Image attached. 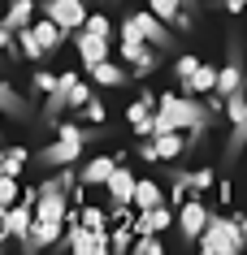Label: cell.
<instances>
[{
    "label": "cell",
    "mask_w": 247,
    "mask_h": 255,
    "mask_svg": "<svg viewBox=\"0 0 247 255\" xmlns=\"http://www.w3.org/2000/svg\"><path fill=\"white\" fill-rule=\"evenodd\" d=\"M148 13H156L165 26H174V17H178V13H191V9H182V0H148Z\"/></svg>",
    "instance_id": "cell-26"
},
{
    "label": "cell",
    "mask_w": 247,
    "mask_h": 255,
    "mask_svg": "<svg viewBox=\"0 0 247 255\" xmlns=\"http://www.w3.org/2000/svg\"><path fill=\"white\" fill-rule=\"evenodd\" d=\"M74 48H78V56H82V69L109 61V39H100L91 30H74Z\"/></svg>",
    "instance_id": "cell-11"
},
{
    "label": "cell",
    "mask_w": 247,
    "mask_h": 255,
    "mask_svg": "<svg viewBox=\"0 0 247 255\" xmlns=\"http://www.w3.org/2000/svg\"><path fill=\"white\" fill-rule=\"evenodd\" d=\"M130 242H135V225L113 229V234H109V251H130Z\"/></svg>",
    "instance_id": "cell-31"
},
{
    "label": "cell",
    "mask_w": 247,
    "mask_h": 255,
    "mask_svg": "<svg viewBox=\"0 0 247 255\" xmlns=\"http://www.w3.org/2000/svg\"><path fill=\"white\" fill-rule=\"evenodd\" d=\"M78 186V177L65 169H56V177H48L43 186H35V216L39 221H65L69 212V190Z\"/></svg>",
    "instance_id": "cell-3"
},
{
    "label": "cell",
    "mask_w": 247,
    "mask_h": 255,
    "mask_svg": "<svg viewBox=\"0 0 247 255\" xmlns=\"http://www.w3.org/2000/svg\"><path fill=\"white\" fill-rule=\"evenodd\" d=\"M13 43H17V52L26 56V61H43V56H48V52H43V43L35 39V30H30V26H17V30H13Z\"/></svg>",
    "instance_id": "cell-21"
},
{
    "label": "cell",
    "mask_w": 247,
    "mask_h": 255,
    "mask_svg": "<svg viewBox=\"0 0 247 255\" xmlns=\"http://www.w3.org/2000/svg\"><path fill=\"white\" fill-rule=\"evenodd\" d=\"M43 9L61 30H82V22H87V4L82 0H48Z\"/></svg>",
    "instance_id": "cell-9"
},
{
    "label": "cell",
    "mask_w": 247,
    "mask_h": 255,
    "mask_svg": "<svg viewBox=\"0 0 247 255\" xmlns=\"http://www.w3.org/2000/svg\"><path fill=\"white\" fill-rule=\"evenodd\" d=\"M61 229H65V221H30V229L22 234V251H48V247H56V238H61Z\"/></svg>",
    "instance_id": "cell-7"
},
{
    "label": "cell",
    "mask_w": 247,
    "mask_h": 255,
    "mask_svg": "<svg viewBox=\"0 0 247 255\" xmlns=\"http://www.w3.org/2000/svg\"><path fill=\"white\" fill-rule=\"evenodd\" d=\"M195 247H200L204 255H239V251H247L243 234H239V221H234V216H221V212H208Z\"/></svg>",
    "instance_id": "cell-4"
},
{
    "label": "cell",
    "mask_w": 247,
    "mask_h": 255,
    "mask_svg": "<svg viewBox=\"0 0 247 255\" xmlns=\"http://www.w3.org/2000/svg\"><path fill=\"white\" fill-rule=\"evenodd\" d=\"M126 121H130V130H135V134H143V138H148V126H152V104L135 100V104L126 108Z\"/></svg>",
    "instance_id": "cell-24"
},
{
    "label": "cell",
    "mask_w": 247,
    "mask_h": 255,
    "mask_svg": "<svg viewBox=\"0 0 247 255\" xmlns=\"http://www.w3.org/2000/svg\"><path fill=\"white\" fill-rule=\"evenodd\" d=\"M130 22H135V30H139V39L143 43H152L156 52H165V48H174V30L165 26L156 13H130Z\"/></svg>",
    "instance_id": "cell-6"
},
{
    "label": "cell",
    "mask_w": 247,
    "mask_h": 255,
    "mask_svg": "<svg viewBox=\"0 0 247 255\" xmlns=\"http://www.w3.org/2000/svg\"><path fill=\"white\" fill-rule=\"evenodd\" d=\"M117 56H122L135 74H152V69L161 65V52H156L152 43H143V39H117Z\"/></svg>",
    "instance_id": "cell-5"
},
{
    "label": "cell",
    "mask_w": 247,
    "mask_h": 255,
    "mask_svg": "<svg viewBox=\"0 0 247 255\" xmlns=\"http://www.w3.org/2000/svg\"><path fill=\"white\" fill-rule=\"evenodd\" d=\"M30 30H35V39L43 43V52H48V56H52L56 48H61V39H65V30L56 26L52 17H43V22H30Z\"/></svg>",
    "instance_id": "cell-19"
},
{
    "label": "cell",
    "mask_w": 247,
    "mask_h": 255,
    "mask_svg": "<svg viewBox=\"0 0 247 255\" xmlns=\"http://www.w3.org/2000/svg\"><path fill=\"white\" fill-rule=\"evenodd\" d=\"M174 225V208L169 203H156V208H143L135 216V234H161V229Z\"/></svg>",
    "instance_id": "cell-13"
},
{
    "label": "cell",
    "mask_w": 247,
    "mask_h": 255,
    "mask_svg": "<svg viewBox=\"0 0 247 255\" xmlns=\"http://www.w3.org/2000/svg\"><path fill=\"white\" fill-rule=\"evenodd\" d=\"M82 108H87V121H104V104H100L96 95H91V100H87Z\"/></svg>",
    "instance_id": "cell-39"
},
{
    "label": "cell",
    "mask_w": 247,
    "mask_h": 255,
    "mask_svg": "<svg viewBox=\"0 0 247 255\" xmlns=\"http://www.w3.org/2000/svg\"><path fill=\"white\" fill-rule=\"evenodd\" d=\"M213 117H217V113H213L200 95H174V91H165V95H156V113H152L148 138L169 134V130H187V147H191V143H200V134H204L208 126H213Z\"/></svg>",
    "instance_id": "cell-1"
},
{
    "label": "cell",
    "mask_w": 247,
    "mask_h": 255,
    "mask_svg": "<svg viewBox=\"0 0 247 255\" xmlns=\"http://www.w3.org/2000/svg\"><path fill=\"white\" fill-rule=\"evenodd\" d=\"M148 143H152V151H156V160H178L182 151H187V134H182V130L156 134V138H148Z\"/></svg>",
    "instance_id": "cell-16"
},
{
    "label": "cell",
    "mask_w": 247,
    "mask_h": 255,
    "mask_svg": "<svg viewBox=\"0 0 247 255\" xmlns=\"http://www.w3.org/2000/svg\"><path fill=\"white\" fill-rule=\"evenodd\" d=\"M226 9H230V13H243V9H247V0H226Z\"/></svg>",
    "instance_id": "cell-41"
},
{
    "label": "cell",
    "mask_w": 247,
    "mask_h": 255,
    "mask_svg": "<svg viewBox=\"0 0 247 255\" xmlns=\"http://www.w3.org/2000/svg\"><path fill=\"white\" fill-rule=\"evenodd\" d=\"M39 4H48V0H39Z\"/></svg>",
    "instance_id": "cell-46"
},
{
    "label": "cell",
    "mask_w": 247,
    "mask_h": 255,
    "mask_svg": "<svg viewBox=\"0 0 247 255\" xmlns=\"http://www.w3.org/2000/svg\"><path fill=\"white\" fill-rule=\"evenodd\" d=\"M35 4H39V0H9V13L0 17V22H4L9 30L30 26V22H35Z\"/></svg>",
    "instance_id": "cell-18"
},
{
    "label": "cell",
    "mask_w": 247,
    "mask_h": 255,
    "mask_svg": "<svg viewBox=\"0 0 247 255\" xmlns=\"http://www.w3.org/2000/svg\"><path fill=\"white\" fill-rule=\"evenodd\" d=\"M156 203H165V190L156 186V182H139L135 177V190H130V208H139V212H143V208H156Z\"/></svg>",
    "instance_id": "cell-17"
},
{
    "label": "cell",
    "mask_w": 247,
    "mask_h": 255,
    "mask_svg": "<svg viewBox=\"0 0 247 255\" xmlns=\"http://www.w3.org/2000/svg\"><path fill=\"white\" fill-rule=\"evenodd\" d=\"M17 195H22V190H17V177H13V173H0V212H4V208H13Z\"/></svg>",
    "instance_id": "cell-28"
},
{
    "label": "cell",
    "mask_w": 247,
    "mask_h": 255,
    "mask_svg": "<svg viewBox=\"0 0 247 255\" xmlns=\"http://www.w3.org/2000/svg\"><path fill=\"white\" fill-rule=\"evenodd\" d=\"M174 221H178V234H182V238L195 242V238H200V229H204V221H208V208L200 199H182L178 212H174Z\"/></svg>",
    "instance_id": "cell-8"
},
{
    "label": "cell",
    "mask_w": 247,
    "mask_h": 255,
    "mask_svg": "<svg viewBox=\"0 0 247 255\" xmlns=\"http://www.w3.org/2000/svg\"><path fill=\"white\" fill-rule=\"evenodd\" d=\"M26 160H30V151L26 147H9V151H4V173H22V169H26Z\"/></svg>",
    "instance_id": "cell-29"
},
{
    "label": "cell",
    "mask_w": 247,
    "mask_h": 255,
    "mask_svg": "<svg viewBox=\"0 0 247 255\" xmlns=\"http://www.w3.org/2000/svg\"><path fill=\"white\" fill-rule=\"evenodd\" d=\"M187 190H191V173L174 169V173H169V195H165V203H182V199H187Z\"/></svg>",
    "instance_id": "cell-27"
},
{
    "label": "cell",
    "mask_w": 247,
    "mask_h": 255,
    "mask_svg": "<svg viewBox=\"0 0 247 255\" xmlns=\"http://www.w3.org/2000/svg\"><path fill=\"white\" fill-rule=\"evenodd\" d=\"M243 147H247V108H243V117H234V121H230V138H226V156H239Z\"/></svg>",
    "instance_id": "cell-25"
},
{
    "label": "cell",
    "mask_w": 247,
    "mask_h": 255,
    "mask_svg": "<svg viewBox=\"0 0 247 255\" xmlns=\"http://www.w3.org/2000/svg\"><path fill=\"white\" fill-rule=\"evenodd\" d=\"M0 173H4V151H0Z\"/></svg>",
    "instance_id": "cell-44"
},
{
    "label": "cell",
    "mask_w": 247,
    "mask_h": 255,
    "mask_svg": "<svg viewBox=\"0 0 247 255\" xmlns=\"http://www.w3.org/2000/svg\"><path fill=\"white\" fill-rule=\"evenodd\" d=\"M230 190H234V186L226 182V177H221V186H217V199H221V203H230Z\"/></svg>",
    "instance_id": "cell-40"
},
{
    "label": "cell",
    "mask_w": 247,
    "mask_h": 255,
    "mask_svg": "<svg viewBox=\"0 0 247 255\" xmlns=\"http://www.w3.org/2000/svg\"><path fill=\"white\" fill-rule=\"evenodd\" d=\"M117 169V156H91V160L82 164V186H104L109 182V173Z\"/></svg>",
    "instance_id": "cell-15"
},
{
    "label": "cell",
    "mask_w": 247,
    "mask_h": 255,
    "mask_svg": "<svg viewBox=\"0 0 247 255\" xmlns=\"http://www.w3.org/2000/svg\"><path fill=\"white\" fill-rule=\"evenodd\" d=\"M78 78H82V74H74V69L56 74V87L48 91V104H43V117H48V121H56V117H61V113L69 108V91L78 87Z\"/></svg>",
    "instance_id": "cell-10"
},
{
    "label": "cell",
    "mask_w": 247,
    "mask_h": 255,
    "mask_svg": "<svg viewBox=\"0 0 247 255\" xmlns=\"http://www.w3.org/2000/svg\"><path fill=\"white\" fill-rule=\"evenodd\" d=\"M78 221H82V225H87V229H100V225H104V221H109V216L100 212V208H82V212H78Z\"/></svg>",
    "instance_id": "cell-34"
},
{
    "label": "cell",
    "mask_w": 247,
    "mask_h": 255,
    "mask_svg": "<svg viewBox=\"0 0 247 255\" xmlns=\"http://www.w3.org/2000/svg\"><path fill=\"white\" fill-rule=\"evenodd\" d=\"M243 61H239V56L230 52V61H226V65L217 69V87H213V91L217 95H230V91H243Z\"/></svg>",
    "instance_id": "cell-14"
},
{
    "label": "cell",
    "mask_w": 247,
    "mask_h": 255,
    "mask_svg": "<svg viewBox=\"0 0 247 255\" xmlns=\"http://www.w3.org/2000/svg\"><path fill=\"white\" fill-rule=\"evenodd\" d=\"M87 74H91L100 87H122V82H126V69H122V65H113V61H100V65H91Z\"/></svg>",
    "instance_id": "cell-22"
},
{
    "label": "cell",
    "mask_w": 247,
    "mask_h": 255,
    "mask_svg": "<svg viewBox=\"0 0 247 255\" xmlns=\"http://www.w3.org/2000/svg\"><path fill=\"white\" fill-rule=\"evenodd\" d=\"M195 65H200V56H178L174 61V74H178V82H187L195 74Z\"/></svg>",
    "instance_id": "cell-33"
},
{
    "label": "cell",
    "mask_w": 247,
    "mask_h": 255,
    "mask_svg": "<svg viewBox=\"0 0 247 255\" xmlns=\"http://www.w3.org/2000/svg\"><path fill=\"white\" fill-rule=\"evenodd\" d=\"M239 221V234H243V247H247V216H234Z\"/></svg>",
    "instance_id": "cell-42"
},
{
    "label": "cell",
    "mask_w": 247,
    "mask_h": 255,
    "mask_svg": "<svg viewBox=\"0 0 247 255\" xmlns=\"http://www.w3.org/2000/svg\"><path fill=\"white\" fill-rule=\"evenodd\" d=\"M100 251H109V229H104V225L91 229V255H100Z\"/></svg>",
    "instance_id": "cell-37"
},
{
    "label": "cell",
    "mask_w": 247,
    "mask_h": 255,
    "mask_svg": "<svg viewBox=\"0 0 247 255\" xmlns=\"http://www.w3.org/2000/svg\"><path fill=\"white\" fill-rule=\"evenodd\" d=\"M0 113H13V117H26V113H30V104L13 91L4 78H0Z\"/></svg>",
    "instance_id": "cell-23"
},
{
    "label": "cell",
    "mask_w": 247,
    "mask_h": 255,
    "mask_svg": "<svg viewBox=\"0 0 247 255\" xmlns=\"http://www.w3.org/2000/svg\"><path fill=\"white\" fill-rule=\"evenodd\" d=\"M182 87H187V95H208L213 87H217V69L213 65H195V74L182 82Z\"/></svg>",
    "instance_id": "cell-20"
},
{
    "label": "cell",
    "mask_w": 247,
    "mask_h": 255,
    "mask_svg": "<svg viewBox=\"0 0 247 255\" xmlns=\"http://www.w3.org/2000/svg\"><path fill=\"white\" fill-rule=\"evenodd\" d=\"M243 87H247V74H243Z\"/></svg>",
    "instance_id": "cell-45"
},
{
    "label": "cell",
    "mask_w": 247,
    "mask_h": 255,
    "mask_svg": "<svg viewBox=\"0 0 247 255\" xmlns=\"http://www.w3.org/2000/svg\"><path fill=\"white\" fill-rule=\"evenodd\" d=\"M191 190H195V195L213 190V169H200V173H191Z\"/></svg>",
    "instance_id": "cell-35"
},
{
    "label": "cell",
    "mask_w": 247,
    "mask_h": 255,
    "mask_svg": "<svg viewBox=\"0 0 247 255\" xmlns=\"http://www.w3.org/2000/svg\"><path fill=\"white\" fill-rule=\"evenodd\" d=\"M182 9H195V0H182Z\"/></svg>",
    "instance_id": "cell-43"
},
{
    "label": "cell",
    "mask_w": 247,
    "mask_h": 255,
    "mask_svg": "<svg viewBox=\"0 0 247 255\" xmlns=\"http://www.w3.org/2000/svg\"><path fill=\"white\" fill-rule=\"evenodd\" d=\"M82 30H91V35H100V39H113V22H109L104 13H87Z\"/></svg>",
    "instance_id": "cell-30"
},
{
    "label": "cell",
    "mask_w": 247,
    "mask_h": 255,
    "mask_svg": "<svg viewBox=\"0 0 247 255\" xmlns=\"http://www.w3.org/2000/svg\"><path fill=\"white\" fill-rule=\"evenodd\" d=\"M104 190H109V203L113 208H130V190H135V173L126 169V164H117L109 173V182H104Z\"/></svg>",
    "instance_id": "cell-12"
},
{
    "label": "cell",
    "mask_w": 247,
    "mask_h": 255,
    "mask_svg": "<svg viewBox=\"0 0 247 255\" xmlns=\"http://www.w3.org/2000/svg\"><path fill=\"white\" fill-rule=\"evenodd\" d=\"M87 143H91V130H82L78 121H56V138L39 151V160L48 169H65V164L82 160V147Z\"/></svg>",
    "instance_id": "cell-2"
},
{
    "label": "cell",
    "mask_w": 247,
    "mask_h": 255,
    "mask_svg": "<svg viewBox=\"0 0 247 255\" xmlns=\"http://www.w3.org/2000/svg\"><path fill=\"white\" fill-rule=\"evenodd\" d=\"M87 100H91V87H87V82L78 78V87L69 91V108H82V104H87Z\"/></svg>",
    "instance_id": "cell-36"
},
{
    "label": "cell",
    "mask_w": 247,
    "mask_h": 255,
    "mask_svg": "<svg viewBox=\"0 0 247 255\" xmlns=\"http://www.w3.org/2000/svg\"><path fill=\"white\" fill-rule=\"evenodd\" d=\"M130 247H135L139 255H161L165 247H161V238H156V234H139L135 242H130Z\"/></svg>",
    "instance_id": "cell-32"
},
{
    "label": "cell",
    "mask_w": 247,
    "mask_h": 255,
    "mask_svg": "<svg viewBox=\"0 0 247 255\" xmlns=\"http://www.w3.org/2000/svg\"><path fill=\"white\" fill-rule=\"evenodd\" d=\"M35 87H39V91L48 95V91L56 87V74H48V69H35Z\"/></svg>",
    "instance_id": "cell-38"
}]
</instances>
